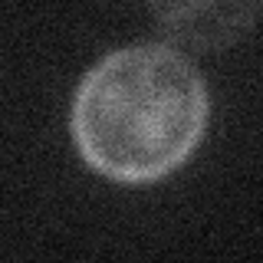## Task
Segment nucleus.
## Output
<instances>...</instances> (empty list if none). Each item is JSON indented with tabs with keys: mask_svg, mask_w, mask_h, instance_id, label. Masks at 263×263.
<instances>
[{
	"mask_svg": "<svg viewBox=\"0 0 263 263\" xmlns=\"http://www.w3.org/2000/svg\"><path fill=\"white\" fill-rule=\"evenodd\" d=\"M208 86L184 53L138 43L99 60L72 99V142L99 175L158 181L197 148L208 125Z\"/></svg>",
	"mask_w": 263,
	"mask_h": 263,
	"instance_id": "f257e3e1",
	"label": "nucleus"
},
{
	"mask_svg": "<svg viewBox=\"0 0 263 263\" xmlns=\"http://www.w3.org/2000/svg\"><path fill=\"white\" fill-rule=\"evenodd\" d=\"M155 13L175 40L197 49H217L234 43L253 20V7H234V4L158 7Z\"/></svg>",
	"mask_w": 263,
	"mask_h": 263,
	"instance_id": "f03ea898",
	"label": "nucleus"
}]
</instances>
